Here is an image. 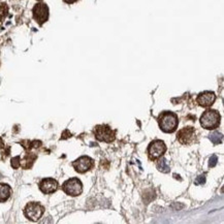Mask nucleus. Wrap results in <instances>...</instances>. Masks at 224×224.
I'll return each mask as SVG.
<instances>
[{
    "instance_id": "obj_17",
    "label": "nucleus",
    "mask_w": 224,
    "mask_h": 224,
    "mask_svg": "<svg viewBox=\"0 0 224 224\" xmlns=\"http://www.w3.org/2000/svg\"><path fill=\"white\" fill-rule=\"evenodd\" d=\"M19 165H20V157L19 156H17V157L12 159V166L14 167V168H18Z\"/></svg>"
},
{
    "instance_id": "obj_4",
    "label": "nucleus",
    "mask_w": 224,
    "mask_h": 224,
    "mask_svg": "<svg viewBox=\"0 0 224 224\" xmlns=\"http://www.w3.org/2000/svg\"><path fill=\"white\" fill-rule=\"evenodd\" d=\"M62 189L70 196H78L83 191V184L78 178H71L62 185Z\"/></svg>"
},
{
    "instance_id": "obj_10",
    "label": "nucleus",
    "mask_w": 224,
    "mask_h": 224,
    "mask_svg": "<svg viewBox=\"0 0 224 224\" xmlns=\"http://www.w3.org/2000/svg\"><path fill=\"white\" fill-rule=\"evenodd\" d=\"M58 186H59L58 182L52 178L44 179V180H41V183H39V189H41V191L44 194L54 193V192L58 189Z\"/></svg>"
},
{
    "instance_id": "obj_19",
    "label": "nucleus",
    "mask_w": 224,
    "mask_h": 224,
    "mask_svg": "<svg viewBox=\"0 0 224 224\" xmlns=\"http://www.w3.org/2000/svg\"><path fill=\"white\" fill-rule=\"evenodd\" d=\"M63 1L64 2H66V3H73V2H75L76 1V0H63Z\"/></svg>"
},
{
    "instance_id": "obj_14",
    "label": "nucleus",
    "mask_w": 224,
    "mask_h": 224,
    "mask_svg": "<svg viewBox=\"0 0 224 224\" xmlns=\"http://www.w3.org/2000/svg\"><path fill=\"white\" fill-rule=\"evenodd\" d=\"M209 138L211 140V141L214 145H219L222 143V134H221L220 132H218V131H214L213 133H211V134L209 135Z\"/></svg>"
},
{
    "instance_id": "obj_20",
    "label": "nucleus",
    "mask_w": 224,
    "mask_h": 224,
    "mask_svg": "<svg viewBox=\"0 0 224 224\" xmlns=\"http://www.w3.org/2000/svg\"><path fill=\"white\" fill-rule=\"evenodd\" d=\"M2 147H3V141L0 138V148H2Z\"/></svg>"
},
{
    "instance_id": "obj_6",
    "label": "nucleus",
    "mask_w": 224,
    "mask_h": 224,
    "mask_svg": "<svg viewBox=\"0 0 224 224\" xmlns=\"http://www.w3.org/2000/svg\"><path fill=\"white\" fill-rule=\"evenodd\" d=\"M166 151V146L163 141L155 140L150 143L148 147V155L151 160L158 159L162 156Z\"/></svg>"
},
{
    "instance_id": "obj_15",
    "label": "nucleus",
    "mask_w": 224,
    "mask_h": 224,
    "mask_svg": "<svg viewBox=\"0 0 224 224\" xmlns=\"http://www.w3.org/2000/svg\"><path fill=\"white\" fill-rule=\"evenodd\" d=\"M8 14V6L5 3H0V22L3 21V19Z\"/></svg>"
},
{
    "instance_id": "obj_7",
    "label": "nucleus",
    "mask_w": 224,
    "mask_h": 224,
    "mask_svg": "<svg viewBox=\"0 0 224 224\" xmlns=\"http://www.w3.org/2000/svg\"><path fill=\"white\" fill-rule=\"evenodd\" d=\"M33 18L39 25H42L49 19V7L44 2H39L33 7Z\"/></svg>"
},
{
    "instance_id": "obj_2",
    "label": "nucleus",
    "mask_w": 224,
    "mask_h": 224,
    "mask_svg": "<svg viewBox=\"0 0 224 224\" xmlns=\"http://www.w3.org/2000/svg\"><path fill=\"white\" fill-rule=\"evenodd\" d=\"M220 114L215 110H208L201 115L200 125L206 129H215L220 125Z\"/></svg>"
},
{
    "instance_id": "obj_9",
    "label": "nucleus",
    "mask_w": 224,
    "mask_h": 224,
    "mask_svg": "<svg viewBox=\"0 0 224 224\" xmlns=\"http://www.w3.org/2000/svg\"><path fill=\"white\" fill-rule=\"evenodd\" d=\"M178 141L182 145H191L195 141V130L192 127H185L178 132Z\"/></svg>"
},
{
    "instance_id": "obj_12",
    "label": "nucleus",
    "mask_w": 224,
    "mask_h": 224,
    "mask_svg": "<svg viewBox=\"0 0 224 224\" xmlns=\"http://www.w3.org/2000/svg\"><path fill=\"white\" fill-rule=\"evenodd\" d=\"M12 194V189L7 184H0V203H4Z\"/></svg>"
},
{
    "instance_id": "obj_5",
    "label": "nucleus",
    "mask_w": 224,
    "mask_h": 224,
    "mask_svg": "<svg viewBox=\"0 0 224 224\" xmlns=\"http://www.w3.org/2000/svg\"><path fill=\"white\" fill-rule=\"evenodd\" d=\"M44 208L38 203H29L25 207L24 214L31 221H37L44 215Z\"/></svg>"
},
{
    "instance_id": "obj_13",
    "label": "nucleus",
    "mask_w": 224,
    "mask_h": 224,
    "mask_svg": "<svg viewBox=\"0 0 224 224\" xmlns=\"http://www.w3.org/2000/svg\"><path fill=\"white\" fill-rule=\"evenodd\" d=\"M157 168L159 169L161 172H169V165L167 164V161L165 158H160L157 162Z\"/></svg>"
},
{
    "instance_id": "obj_1",
    "label": "nucleus",
    "mask_w": 224,
    "mask_h": 224,
    "mask_svg": "<svg viewBox=\"0 0 224 224\" xmlns=\"http://www.w3.org/2000/svg\"><path fill=\"white\" fill-rule=\"evenodd\" d=\"M160 129L163 132L172 133L176 131L179 124L178 116L172 112H163L157 118Z\"/></svg>"
},
{
    "instance_id": "obj_18",
    "label": "nucleus",
    "mask_w": 224,
    "mask_h": 224,
    "mask_svg": "<svg viewBox=\"0 0 224 224\" xmlns=\"http://www.w3.org/2000/svg\"><path fill=\"white\" fill-rule=\"evenodd\" d=\"M217 161H218V158L216 155H212L211 158H210V166L211 167H214L215 165L217 164Z\"/></svg>"
},
{
    "instance_id": "obj_8",
    "label": "nucleus",
    "mask_w": 224,
    "mask_h": 224,
    "mask_svg": "<svg viewBox=\"0 0 224 224\" xmlns=\"http://www.w3.org/2000/svg\"><path fill=\"white\" fill-rule=\"evenodd\" d=\"M93 165H94V162L89 156H82L72 163V166L75 167V169L80 174H84V172L90 171Z\"/></svg>"
},
{
    "instance_id": "obj_3",
    "label": "nucleus",
    "mask_w": 224,
    "mask_h": 224,
    "mask_svg": "<svg viewBox=\"0 0 224 224\" xmlns=\"http://www.w3.org/2000/svg\"><path fill=\"white\" fill-rule=\"evenodd\" d=\"M94 134L98 141L106 143H112L116 137V131L112 130L109 125H97L94 129Z\"/></svg>"
},
{
    "instance_id": "obj_11",
    "label": "nucleus",
    "mask_w": 224,
    "mask_h": 224,
    "mask_svg": "<svg viewBox=\"0 0 224 224\" xmlns=\"http://www.w3.org/2000/svg\"><path fill=\"white\" fill-rule=\"evenodd\" d=\"M215 100H216V95H215L214 92H211V91L201 92L198 94L196 98L197 103L203 107L211 106L215 102Z\"/></svg>"
},
{
    "instance_id": "obj_16",
    "label": "nucleus",
    "mask_w": 224,
    "mask_h": 224,
    "mask_svg": "<svg viewBox=\"0 0 224 224\" xmlns=\"http://www.w3.org/2000/svg\"><path fill=\"white\" fill-rule=\"evenodd\" d=\"M206 183V176H199V177H197L195 179L194 181V184L195 185H203V184Z\"/></svg>"
}]
</instances>
